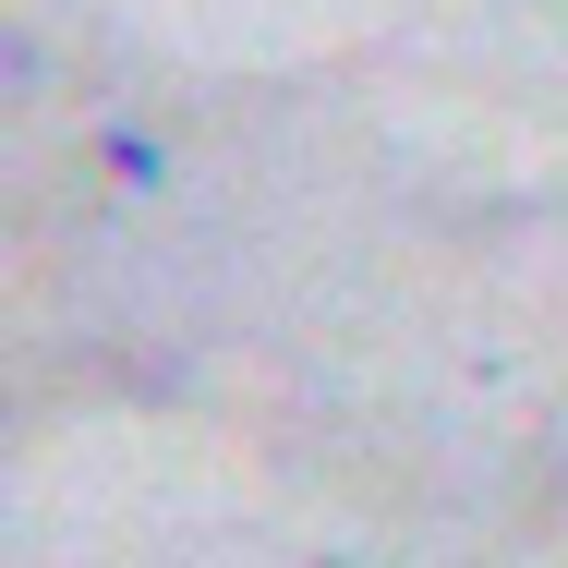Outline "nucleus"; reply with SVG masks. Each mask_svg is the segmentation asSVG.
I'll return each instance as SVG.
<instances>
[{
    "label": "nucleus",
    "mask_w": 568,
    "mask_h": 568,
    "mask_svg": "<svg viewBox=\"0 0 568 568\" xmlns=\"http://www.w3.org/2000/svg\"><path fill=\"white\" fill-rule=\"evenodd\" d=\"M98 170H110L121 194H170V145L145 121H98Z\"/></svg>",
    "instance_id": "obj_1"
}]
</instances>
